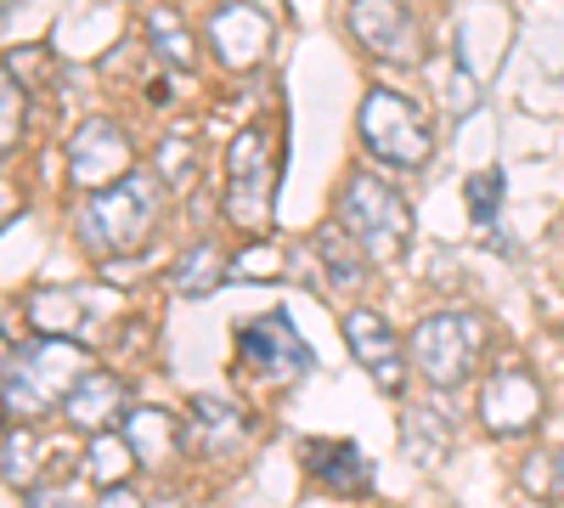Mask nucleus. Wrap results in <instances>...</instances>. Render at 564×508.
<instances>
[{"instance_id":"6e6552de","label":"nucleus","mask_w":564,"mask_h":508,"mask_svg":"<svg viewBox=\"0 0 564 508\" xmlns=\"http://www.w3.org/2000/svg\"><path fill=\"white\" fill-rule=\"evenodd\" d=\"M238 361L260 379H300V374H311V345L300 339L289 316L271 311V316H254L238 328Z\"/></svg>"},{"instance_id":"412c9836","label":"nucleus","mask_w":564,"mask_h":508,"mask_svg":"<svg viewBox=\"0 0 564 508\" xmlns=\"http://www.w3.org/2000/svg\"><path fill=\"white\" fill-rule=\"evenodd\" d=\"M520 486L542 502H564V446H542L520 464Z\"/></svg>"},{"instance_id":"0eeeda50","label":"nucleus","mask_w":564,"mask_h":508,"mask_svg":"<svg viewBox=\"0 0 564 508\" xmlns=\"http://www.w3.org/2000/svg\"><path fill=\"white\" fill-rule=\"evenodd\" d=\"M130 170V142L113 119H85L74 136H68V181L85 193H108L119 187Z\"/></svg>"},{"instance_id":"39448f33","label":"nucleus","mask_w":564,"mask_h":508,"mask_svg":"<svg viewBox=\"0 0 564 508\" xmlns=\"http://www.w3.org/2000/svg\"><path fill=\"white\" fill-rule=\"evenodd\" d=\"M361 142L372 159H384L395 170H423L435 153V130L423 119V108L401 90H367L361 97Z\"/></svg>"},{"instance_id":"9b49d317","label":"nucleus","mask_w":564,"mask_h":508,"mask_svg":"<svg viewBox=\"0 0 564 508\" xmlns=\"http://www.w3.org/2000/svg\"><path fill=\"white\" fill-rule=\"evenodd\" d=\"M542 419V390L525 367H502V374L480 390V424L491 435H525Z\"/></svg>"},{"instance_id":"bb28decb","label":"nucleus","mask_w":564,"mask_h":508,"mask_svg":"<svg viewBox=\"0 0 564 508\" xmlns=\"http://www.w3.org/2000/svg\"><path fill=\"white\" fill-rule=\"evenodd\" d=\"M186 170H193V164H186V136H170V142H164V181H175V187H181Z\"/></svg>"},{"instance_id":"cd10ccee","label":"nucleus","mask_w":564,"mask_h":508,"mask_svg":"<svg viewBox=\"0 0 564 508\" xmlns=\"http://www.w3.org/2000/svg\"><path fill=\"white\" fill-rule=\"evenodd\" d=\"M0 142L18 148V79H7V130H0Z\"/></svg>"},{"instance_id":"2eb2a0df","label":"nucleus","mask_w":564,"mask_h":508,"mask_svg":"<svg viewBox=\"0 0 564 508\" xmlns=\"http://www.w3.org/2000/svg\"><path fill=\"white\" fill-rule=\"evenodd\" d=\"M193 424H198V446H204L209 457L238 452V446L249 441V419H243L231 401H220V396H198V401H193Z\"/></svg>"},{"instance_id":"c85d7f7f","label":"nucleus","mask_w":564,"mask_h":508,"mask_svg":"<svg viewBox=\"0 0 564 508\" xmlns=\"http://www.w3.org/2000/svg\"><path fill=\"white\" fill-rule=\"evenodd\" d=\"M97 508H141V497H135L130 486H102V497H97Z\"/></svg>"},{"instance_id":"a211bd4d","label":"nucleus","mask_w":564,"mask_h":508,"mask_svg":"<svg viewBox=\"0 0 564 508\" xmlns=\"http://www.w3.org/2000/svg\"><path fill=\"white\" fill-rule=\"evenodd\" d=\"M79 316H85L79 294H57V289H45V294H34V300H29V328H34V339H68V334L79 328Z\"/></svg>"},{"instance_id":"423d86ee","label":"nucleus","mask_w":564,"mask_h":508,"mask_svg":"<svg viewBox=\"0 0 564 508\" xmlns=\"http://www.w3.org/2000/svg\"><path fill=\"white\" fill-rule=\"evenodd\" d=\"M486 339V328L475 316H463V311H441V316H423L417 328H412V345H406V356H412V367L423 379H430L435 390H457L468 374H475V361H480V345Z\"/></svg>"},{"instance_id":"4be33fe9","label":"nucleus","mask_w":564,"mask_h":508,"mask_svg":"<svg viewBox=\"0 0 564 508\" xmlns=\"http://www.w3.org/2000/svg\"><path fill=\"white\" fill-rule=\"evenodd\" d=\"M148 40H153V52H159L170 68H193V57H198V52H193V34L181 29L175 12H153V18H148Z\"/></svg>"},{"instance_id":"1a4fd4ad","label":"nucleus","mask_w":564,"mask_h":508,"mask_svg":"<svg viewBox=\"0 0 564 508\" xmlns=\"http://www.w3.org/2000/svg\"><path fill=\"white\" fill-rule=\"evenodd\" d=\"M345 339H350V356L367 367L372 385H379L384 396H401L406 390V350L395 345L390 322L379 311H367V305L345 311Z\"/></svg>"},{"instance_id":"20e7f679","label":"nucleus","mask_w":564,"mask_h":508,"mask_svg":"<svg viewBox=\"0 0 564 508\" xmlns=\"http://www.w3.org/2000/svg\"><path fill=\"white\" fill-rule=\"evenodd\" d=\"M339 226L345 238L361 244L367 260H395L412 238V209L401 204V193H390L379 175L356 170L339 193Z\"/></svg>"},{"instance_id":"6ab92c4d","label":"nucleus","mask_w":564,"mask_h":508,"mask_svg":"<svg viewBox=\"0 0 564 508\" xmlns=\"http://www.w3.org/2000/svg\"><path fill=\"white\" fill-rule=\"evenodd\" d=\"M220 277H231V266L220 260L215 244H198V249H186V260L175 266L170 283H175V294H186V300H204V294L220 283Z\"/></svg>"},{"instance_id":"aec40b11","label":"nucleus","mask_w":564,"mask_h":508,"mask_svg":"<svg viewBox=\"0 0 564 508\" xmlns=\"http://www.w3.org/2000/svg\"><path fill=\"white\" fill-rule=\"evenodd\" d=\"M141 464V457L130 452L124 435H90V452H85V475L102 480V486H124V475Z\"/></svg>"},{"instance_id":"9d476101","label":"nucleus","mask_w":564,"mask_h":508,"mask_svg":"<svg viewBox=\"0 0 564 508\" xmlns=\"http://www.w3.org/2000/svg\"><path fill=\"white\" fill-rule=\"evenodd\" d=\"M350 34L384 63H417L423 40L395 0H350Z\"/></svg>"},{"instance_id":"ddd939ff","label":"nucleus","mask_w":564,"mask_h":508,"mask_svg":"<svg viewBox=\"0 0 564 508\" xmlns=\"http://www.w3.org/2000/svg\"><path fill=\"white\" fill-rule=\"evenodd\" d=\"M63 412H68V424H74L79 435H108L119 412H130V390H124L113 374H85V379L68 390Z\"/></svg>"},{"instance_id":"f8f14e48","label":"nucleus","mask_w":564,"mask_h":508,"mask_svg":"<svg viewBox=\"0 0 564 508\" xmlns=\"http://www.w3.org/2000/svg\"><path fill=\"white\" fill-rule=\"evenodd\" d=\"M209 45H215V57L226 68H249L265 57V45H271V23L249 7V0H238V7H220L209 18Z\"/></svg>"},{"instance_id":"b1692460","label":"nucleus","mask_w":564,"mask_h":508,"mask_svg":"<svg viewBox=\"0 0 564 508\" xmlns=\"http://www.w3.org/2000/svg\"><path fill=\"white\" fill-rule=\"evenodd\" d=\"M497 209H502V170L468 175V215L486 226V220H497Z\"/></svg>"},{"instance_id":"f257e3e1","label":"nucleus","mask_w":564,"mask_h":508,"mask_svg":"<svg viewBox=\"0 0 564 508\" xmlns=\"http://www.w3.org/2000/svg\"><path fill=\"white\" fill-rule=\"evenodd\" d=\"M282 181V125H249L226 153V220L243 233L271 226V198Z\"/></svg>"},{"instance_id":"dca6fc26","label":"nucleus","mask_w":564,"mask_h":508,"mask_svg":"<svg viewBox=\"0 0 564 508\" xmlns=\"http://www.w3.org/2000/svg\"><path fill=\"white\" fill-rule=\"evenodd\" d=\"M124 441H130V452H135L148 469L170 464V457H175V424H170V412H159V407H130V412H124Z\"/></svg>"},{"instance_id":"393cba45","label":"nucleus","mask_w":564,"mask_h":508,"mask_svg":"<svg viewBox=\"0 0 564 508\" xmlns=\"http://www.w3.org/2000/svg\"><path fill=\"white\" fill-rule=\"evenodd\" d=\"M7 480L12 486H29L34 480V435L23 424H12V435H7Z\"/></svg>"},{"instance_id":"a878e982","label":"nucleus","mask_w":564,"mask_h":508,"mask_svg":"<svg viewBox=\"0 0 564 508\" xmlns=\"http://www.w3.org/2000/svg\"><path fill=\"white\" fill-rule=\"evenodd\" d=\"M231 277H260V283H271V277H282V260L271 249H249L243 260H231Z\"/></svg>"},{"instance_id":"7ed1b4c3","label":"nucleus","mask_w":564,"mask_h":508,"mask_svg":"<svg viewBox=\"0 0 564 508\" xmlns=\"http://www.w3.org/2000/svg\"><path fill=\"white\" fill-rule=\"evenodd\" d=\"M159 226V181L153 175H124L119 187L90 193L79 215V238L97 255H135Z\"/></svg>"},{"instance_id":"f03ea898","label":"nucleus","mask_w":564,"mask_h":508,"mask_svg":"<svg viewBox=\"0 0 564 508\" xmlns=\"http://www.w3.org/2000/svg\"><path fill=\"white\" fill-rule=\"evenodd\" d=\"M97 374L85 356V345L74 339H34L23 356H7V407H12V424H23L29 412H45L52 401H68V390Z\"/></svg>"},{"instance_id":"f3484780","label":"nucleus","mask_w":564,"mask_h":508,"mask_svg":"<svg viewBox=\"0 0 564 508\" xmlns=\"http://www.w3.org/2000/svg\"><path fill=\"white\" fill-rule=\"evenodd\" d=\"M401 446L417 469H435L446 464V452H452V435H446V419H435V412H423V407H406L401 412Z\"/></svg>"},{"instance_id":"5701e85b","label":"nucleus","mask_w":564,"mask_h":508,"mask_svg":"<svg viewBox=\"0 0 564 508\" xmlns=\"http://www.w3.org/2000/svg\"><path fill=\"white\" fill-rule=\"evenodd\" d=\"M316 255H322V266H327V283H334V289H356L361 283V260L339 244V233H334V226H327V233L316 238Z\"/></svg>"},{"instance_id":"4468645a","label":"nucleus","mask_w":564,"mask_h":508,"mask_svg":"<svg viewBox=\"0 0 564 508\" xmlns=\"http://www.w3.org/2000/svg\"><path fill=\"white\" fill-rule=\"evenodd\" d=\"M305 475L339 497H361L372 491V469L356 441H305Z\"/></svg>"}]
</instances>
